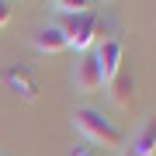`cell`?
Listing matches in <instances>:
<instances>
[{
	"instance_id": "cell-1",
	"label": "cell",
	"mask_w": 156,
	"mask_h": 156,
	"mask_svg": "<svg viewBox=\"0 0 156 156\" xmlns=\"http://www.w3.org/2000/svg\"><path fill=\"white\" fill-rule=\"evenodd\" d=\"M73 125H76L90 142L104 146V149H118V146H122V128H118L111 118H104L97 108H76Z\"/></svg>"
},
{
	"instance_id": "cell-6",
	"label": "cell",
	"mask_w": 156,
	"mask_h": 156,
	"mask_svg": "<svg viewBox=\"0 0 156 156\" xmlns=\"http://www.w3.org/2000/svg\"><path fill=\"white\" fill-rule=\"evenodd\" d=\"M7 83H11L17 94H21L24 101H35L38 97V83H35V76H31V69H24V66H14V69H7Z\"/></svg>"
},
{
	"instance_id": "cell-5",
	"label": "cell",
	"mask_w": 156,
	"mask_h": 156,
	"mask_svg": "<svg viewBox=\"0 0 156 156\" xmlns=\"http://www.w3.org/2000/svg\"><path fill=\"white\" fill-rule=\"evenodd\" d=\"M35 49L42 52V56H59V52H66V35L59 31V24H45V28L35 35Z\"/></svg>"
},
{
	"instance_id": "cell-9",
	"label": "cell",
	"mask_w": 156,
	"mask_h": 156,
	"mask_svg": "<svg viewBox=\"0 0 156 156\" xmlns=\"http://www.w3.org/2000/svg\"><path fill=\"white\" fill-rule=\"evenodd\" d=\"M56 11L62 14V17H69V14H83V11H90V4L87 0H56Z\"/></svg>"
},
{
	"instance_id": "cell-2",
	"label": "cell",
	"mask_w": 156,
	"mask_h": 156,
	"mask_svg": "<svg viewBox=\"0 0 156 156\" xmlns=\"http://www.w3.org/2000/svg\"><path fill=\"white\" fill-rule=\"evenodd\" d=\"M59 31L66 35V45H69V49L83 52V56L101 42V21H97V14H94V11H83V14H69V17H62Z\"/></svg>"
},
{
	"instance_id": "cell-11",
	"label": "cell",
	"mask_w": 156,
	"mask_h": 156,
	"mask_svg": "<svg viewBox=\"0 0 156 156\" xmlns=\"http://www.w3.org/2000/svg\"><path fill=\"white\" fill-rule=\"evenodd\" d=\"M69 156H97V149H90V146H76Z\"/></svg>"
},
{
	"instance_id": "cell-7",
	"label": "cell",
	"mask_w": 156,
	"mask_h": 156,
	"mask_svg": "<svg viewBox=\"0 0 156 156\" xmlns=\"http://www.w3.org/2000/svg\"><path fill=\"white\" fill-rule=\"evenodd\" d=\"M132 156H156V115H153V118H146V125L135 132Z\"/></svg>"
},
{
	"instance_id": "cell-10",
	"label": "cell",
	"mask_w": 156,
	"mask_h": 156,
	"mask_svg": "<svg viewBox=\"0 0 156 156\" xmlns=\"http://www.w3.org/2000/svg\"><path fill=\"white\" fill-rule=\"evenodd\" d=\"M7 21H11V4L0 0V28H7Z\"/></svg>"
},
{
	"instance_id": "cell-12",
	"label": "cell",
	"mask_w": 156,
	"mask_h": 156,
	"mask_svg": "<svg viewBox=\"0 0 156 156\" xmlns=\"http://www.w3.org/2000/svg\"><path fill=\"white\" fill-rule=\"evenodd\" d=\"M122 156H132V153H122Z\"/></svg>"
},
{
	"instance_id": "cell-4",
	"label": "cell",
	"mask_w": 156,
	"mask_h": 156,
	"mask_svg": "<svg viewBox=\"0 0 156 156\" xmlns=\"http://www.w3.org/2000/svg\"><path fill=\"white\" fill-rule=\"evenodd\" d=\"M73 83H76V90H80V94H97V90L104 87V80H101V69H97V59H94V52H87V56L76 62Z\"/></svg>"
},
{
	"instance_id": "cell-3",
	"label": "cell",
	"mask_w": 156,
	"mask_h": 156,
	"mask_svg": "<svg viewBox=\"0 0 156 156\" xmlns=\"http://www.w3.org/2000/svg\"><path fill=\"white\" fill-rule=\"evenodd\" d=\"M94 59H97V69H101V80H104V87H108L118 73H122L125 49H122L118 38H101V42L94 45Z\"/></svg>"
},
{
	"instance_id": "cell-8",
	"label": "cell",
	"mask_w": 156,
	"mask_h": 156,
	"mask_svg": "<svg viewBox=\"0 0 156 156\" xmlns=\"http://www.w3.org/2000/svg\"><path fill=\"white\" fill-rule=\"evenodd\" d=\"M108 90H111V101L118 108H128L132 104V94H135V80L128 76V73H118L111 83H108Z\"/></svg>"
}]
</instances>
